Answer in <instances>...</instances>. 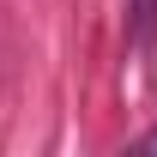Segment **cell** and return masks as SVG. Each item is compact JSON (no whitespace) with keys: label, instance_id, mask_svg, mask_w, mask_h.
I'll return each mask as SVG.
<instances>
[{"label":"cell","instance_id":"obj_1","mask_svg":"<svg viewBox=\"0 0 157 157\" xmlns=\"http://www.w3.org/2000/svg\"><path fill=\"white\" fill-rule=\"evenodd\" d=\"M157 36V0H127V42L145 48Z\"/></svg>","mask_w":157,"mask_h":157},{"label":"cell","instance_id":"obj_2","mask_svg":"<svg viewBox=\"0 0 157 157\" xmlns=\"http://www.w3.org/2000/svg\"><path fill=\"white\" fill-rule=\"evenodd\" d=\"M139 151H157V127H151V133H145V139H139Z\"/></svg>","mask_w":157,"mask_h":157}]
</instances>
